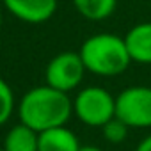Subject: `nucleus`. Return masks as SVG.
I'll list each match as a JSON object with an SVG mask.
<instances>
[{"label":"nucleus","mask_w":151,"mask_h":151,"mask_svg":"<svg viewBox=\"0 0 151 151\" xmlns=\"http://www.w3.org/2000/svg\"><path fill=\"white\" fill-rule=\"evenodd\" d=\"M135 151H151V133L139 142V146L135 147Z\"/></svg>","instance_id":"ddd939ff"},{"label":"nucleus","mask_w":151,"mask_h":151,"mask_svg":"<svg viewBox=\"0 0 151 151\" xmlns=\"http://www.w3.org/2000/svg\"><path fill=\"white\" fill-rule=\"evenodd\" d=\"M78 14L89 22H103L110 18L117 7V0H71Z\"/></svg>","instance_id":"9d476101"},{"label":"nucleus","mask_w":151,"mask_h":151,"mask_svg":"<svg viewBox=\"0 0 151 151\" xmlns=\"http://www.w3.org/2000/svg\"><path fill=\"white\" fill-rule=\"evenodd\" d=\"M4 151H39V133L30 126L18 123L4 137Z\"/></svg>","instance_id":"1a4fd4ad"},{"label":"nucleus","mask_w":151,"mask_h":151,"mask_svg":"<svg viewBox=\"0 0 151 151\" xmlns=\"http://www.w3.org/2000/svg\"><path fill=\"white\" fill-rule=\"evenodd\" d=\"M0 27H2V7H0Z\"/></svg>","instance_id":"2eb2a0df"},{"label":"nucleus","mask_w":151,"mask_h":151,"mask_svg":"<svg viewBox=\"0 0 151 151\" xmlns=\"http://www.w3.org/2000/svg\"><path fill=\"white\" fill-rule=\"evenodd\" d=\"M128 126L121 121V119H117V117H114V119H110L109 123H105L103 126H101V135H103V139L107 140V142H110V144H119V142H123L126 137H128Z\"/></svg>","instance_id":"f8f14e48"},{"label":"nucleus","mask_w":151,"mask_h":151,"mask_svg":"<svg viewBox=\"0 0 151 151\" xmlns=\"http://www.w3.org/2000/svg\"><path fill=\"white\" fill-rule=\"evenodd\" d=\"M124 43L132 62L151 64V22L133 25L124 36Z\"/></svg>","instance_id":"0eeeda50"},{"label":"nucleus","mask_w":151,"mask_h":151,"mask_svg":"<svg viewBox=\"0 0 151 151\" xmlns=\"http://www.w3.org/2000/svg\"><path fill=\"white\" fill-rule=\"evenodd\" d=\"M116 117L128 128H151V87L132 86L116 96Z\"/></svg>","instance_id":"20e7f679"},{"label":"nucleus","mask_w":151,"mask_h":151,"mask_svg":"<svg viewBox=\"0 0 151 151\" xmlns=\"http://www.w3.org/2000/svg\"><path fill=\"white\" fill-rule=\"evenodd\" d=\"M0 151H4V147H2V146H0Z\"/></svg>","instance_id":"dca6fc26"},{"label":"nucleus","mask_w":151,"mask_h":151,"mask_svg":"<svg viewBox=\"0 0 151 151\" xmlns=\"http://www.w3.org/2000/svg\"><path fill=\"white\" fill-rule=\"evenodd\" d=\"M86 71L87 69L78 52H60L53 55L45 68V84L53 89L69 93L80 86Z\"/></svg>","instance_id":"39448f33"},{"label":"nucleus","mask_w":151,"mask_h":151,"mask_svg":"<svg viewBox=\"0 0 151 151\" xmlns=\"http://www.w3.org/2000/svg\"><path fill=\"white\" fill-rule=\"evenodd\" d=\"M14 109H16L14 93L4 78H0V126H4L11 119Z\"/></svg>","instance_id":"9b49d317"},{"label":"nucleus","mask_w":151,"mask_h":151,"mask_svg":"<svg viewBox=\"0 0 151 151\" xmlns=\"http://www.w3.org/2000/svg\"><path fill=\"white\" fill-rule=\"evenodd\" d=\"M4 7L20 22L45 23L57 11V0H2Z\"/></svg>","instance_id":"423d86ee"},{"label":"nucleus","mask_w":151,"mask_h":151,"mask_svg":"<svg viewBox=\"0 0 151 151\" xmlns=\"http://www.w3.org/2000/svg\"><path fill=\"white\" fill-rule=\"evenodd\" d=\"M73 116V100L68 93L53 89L50 86H37L27 91L18 103L20 123L30 126L37 133L66 126Z\"/></svg>","instance_id":"f257e3e1"},{"label":"nucleus","mask_w":151,"mask_h":151,"mask_svg":"<svg viewBox=\"0 0 151 151\" xmlns=\"http://www.w3.org/2000/svg\"><path fill=\"white\" fill-rule=\"evenodd\" d=\"M73 114L87 126L101 128L116 117V96L98 86L84 87L73 100Z\"/></svg>","instance_id":"7ed1b4c3"},{"label":"nucleus","mask_w":151,"mask_h":151,"mask_svg":"<svg viewBox=\"0 0 151 151\" xmlns=\"http://www.w3.org/2000/svg\"><path fill=\"white\" fill-rule=\"evenodd\" d=\"M78 151H101L98 146H80Z\"/></svg>","instance_id":"4468645a"},{"label":"nucleus","mask_w":151,"mask_h":151,"mask_svg":"<svg viewBox=\"0 0 151 151\" xmlns=\"http://www.w3.org/2000/svg\"><path fill=\"white\" fill-rule=\"evenodd\" d=\"M86 69L96 77H117L132 64L124 37L100 32L89 36L78 50Z\"/></svg>","instance_id":"f03ea898"},{"label":"nucleus","mask_w":151,"mask_h":151,"mask_svg":"<svg viewBox=\"0 0 151 151\" xmlns=\"http://www.w3.org/2000/svg\"><path fill=\"white\" fill-rule=\"evenodd\" d=\"M80 140L66 126L50 128L39 133V151H78Z\"/></svg>","instance_id":"6e6552de"}]
</instances>
